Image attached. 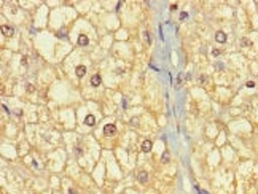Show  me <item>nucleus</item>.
Wrapping results in <instances>:
<instances>
[{"label":"nucleus","mask_w":258,"mask_h":194,"mask_svg":"<svg viewBox=\"0 0 258 194\" xmlns=\"http://www.w3.org/2000/svg\"><path fill=\"white\" fill-rule=\"evenodd\" d=\"M104 134L105 135H115L116 134V126L115 124H105L104 126Z\"/></svg>","instance_id":"nucleus-1"},{"label":"nucleus","mask_w":258,"mask_h":194,"mask_svg":"<svg viewBox=\"0 0 258 194\" xmlns=\"http://www.w3.org/2000/svg\"><path fill=\"white\" fill-rule=\"evenodd\" d=\"M2 34H3L5 37H13L14 29H13V27H10V26H3V27H2Z\"/></svg>","instance_id":"nucleus-2"},{"label":"nucleus","mask_w":258,"mask_h":194,"mask_svg":"<svg viewBox=\"0 0 258 194\" xmlns=\"http://www.w3.org/2000/svg\"><path fill=\"white\" fill-rule=\"evenodd\" d=\"M152 142H150V140H144V142H142V151H144V153H148V151H152Z\"/></svg>","instance_id":"nucleus-3"},{"label":"nucleus","mask_w":258,"mask_h":194,"mask_svg":"<svg viewBox=\"0 0 258 194\" xmlns=\"http://www.w3.org/2000/svg\"><path fill=\"white\" fill-rule=\"evenodd\" d=\"M137 180H139V183H142V185L147 183V181H148V174H147V172H144V170L139 172V174H137Z\"/></svg>","instance_id":"nucleus-4"},{"label":"nucleus","mask_w":258,"mask_h":194,"mask_svg":"<svg viewBox=\"0 0 258 194\" xmlns=\"http://www.w3.org/2000/svg\"><path fill=\"white\" fill-rule=\"evenodd\" d=\"M75 73H77L78 78H83V76L86 75V67H85V65H78V67L75 68Z\"/></svg>","instance_id":"nucleus-5"},{"label":"nucleus","mask_w":258,"mask_h":194,"mask_svg":"<svg viewBox=\"0 0 258 194\" xmlns=\"http://www.w3.org/2000/svg\"><path fill=\"white\" fill-rule=\"evenodd\" d=\"M215 40H217L218 43H225V41H226V34L221 32V30H218L217 34H215Z\"/></svg>","instance_id":"nucleus-6"},{"label":"nucleus","mask_w":258,"mask_h":194,"mask_svg":"<svg viewBox=\"0 0 258 194\" xmlns=\"http://www.w3.org/2000/svg\"><path fill=\"white\" fill-rule=\"evenodd\" d=\"M100 83H102V80H100V75H93V76H91V84H93L94 88H97Z\"/></svg>","instance_id":"nucleus-7"},{"label":"nucleus","mask_w":258,"mask_h":194,"mask_svg":"<svg viewBox=\"0 0 258 194\" xmlns=\"http://www.w3.org/2000/svg\"><path fill=\"white\" fill-rule=\"evenodd\" d=\"M85 124L86 126H94V124H96V118H94L93 115H88L85 118Z\"/></svg>","instance_id":"nucleus-8"},{"label":"nucleus","mask_w":258,"mask_h":194,"mask_svg":"<svg viewBox=\"0 0 258 194\" xmlns=\"http://www.w3.org/2000/svg\"><path fill=\"white\" fill-rule=\"evenodd\" d=\"M88 43H89V40H88L86 35H80V37H78V45H80V46H86Z\"/></svg>","instance_id":"nucleus-9"},{"label":"nucleus","mask_w":258,"mask_h":194,"mask_svg":"<svg viewBox=\"0 0 258 194\" xmlns=\"http://www.w3.org/2000/svg\"><path fill=\"white\" fill-rule=\"evenodd\" d=\"M161 162H163V164L169 162V153H167V151H166V153L163 154V157H161Z\"/></svg>","instance_id":"nucleus-10"},{"label":"nucleus","mask_w":258,"mask_h":194,"mask_svg":"<svg viewBox=\"0 0 258 194\" xmlns=\"http://www.w3.org/2000/svg\"><path fill=\"white\" fill-rule=\"evenodd\" d=\"M241 43H242V46H250V45H252V41H250V40H247V38H242V41H241Z\"/></svg>","instance_id":"nucleus-11"},{"label":"nucleus","mask_w":258,"mask_h":194,"mask_svg":"<svg viewBox=\"0 0 258 194\" xmlns=\"http://www.w3.org/2000/svg\"><path fill=\"white\" fill-rule=\"evenodd\" d=\"M145 40H147L148 45L152 43V38H150V34H148V32H145Z\"/></svg>","instance_id":"nucleus-12"},{"label":"nucleus","mask_w":258,"mask_h":194,"mask_svg":"<svg viewBox=\"0 0 258 194\" xmlns=\"http://www.w3.org/2000/svg\"><path fill=\"white\" fill-rule=\"evenodd\" d=\"M58 37H61V38H66V32H64V30H59V32H58Z\"/></svg>","instance_id":"nucleus-13"},{"label":"nucleus","mask_w":258,"mask_h":194,"mask_svg":"<svg viewBox=\"0 0 258 194\" xmlns=\"http://www.w3.org/2000/svg\"><path fill=\"white\" fill-rule=\"evenodd\" d=\"M220 53H221L220 49H213V51H212V54H213V56H220Z\"/></svg>","instance_id":"nucleus-14"},{"label":"nucleus","mask_w":258,"mask_h":194,"mask_svg":"<svg viewBox=\"0 0 258 194\" xmlns=\"http://www.w3.org/2000/svg\"><path fill=\"white\" fill-rule=\"evenodd\" d=\"M186 18H188V14H186V13H182V14H180V19H182V21L186 19Z\"/></svg>","instance_id":"nucleus-15"},{"label":"nucleus","mask_w":258,"mask_h":194,"mask_svg":"<svg viewBox=\"0 0 258 194\" xmlns=\"http://www.w3.org/2000/svg\"><path fill=\"white\" fill-rule=\"evenodd\" d=\"M247 86H249V88H253V86H255V83H253V81H249V83H247Z\"/></svg>","instance_id":"nucleus-16"},{"label":"nucleus","mask_w":258,"mask_h":194,"mask_svg":"<svg viewBox=\"0 0 258 194\" xmlns=\"http://www.w3.org/2000/svg\"><path fill=\"white\" fill-rule=\"evenodd\" d=\"M199 80H201V83H206V81H207V78H206V76H204V75H202V76H201V78H199Z\"/></svg>","instance_id":"nucleus-17"},{"label":"nucleus","mask_w":258,"mask_h":194,"mask_svg":"<svg viewBox=\"0 0 258 194\" xmlns=\"http://www.w3.org/2000/svg\"><path fill=\"white\" fill-rule=\"evenodd\" d=\"M199 194H207V193H206V191H201V189H199Z\"/></svg>","instance_id":"nucleus-18"}]
</instances>
